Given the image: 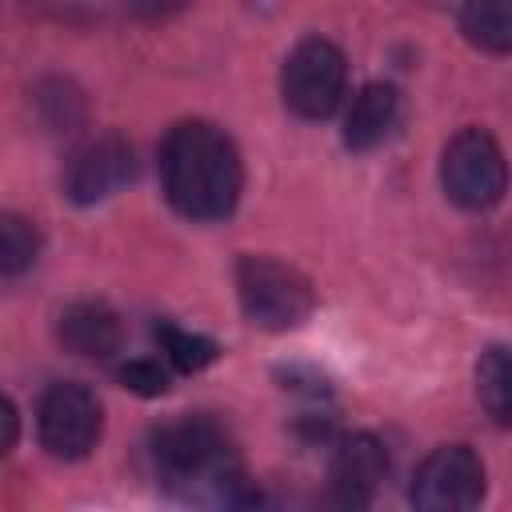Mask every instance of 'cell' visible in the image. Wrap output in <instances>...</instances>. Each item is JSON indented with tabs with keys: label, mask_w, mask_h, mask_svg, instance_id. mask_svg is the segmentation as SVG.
Listing matches in <instances>:
<instances>
[{
	"label": "cell",
	"mask_w": 512,
	"mask_h": 512,
	"mask_svg": "<svg viewBox=\"0 0 512 512\" xmlns=\"http://www.w3.org/2000/svg\"><path fill=\"white\" fill-rule=\"evenodd\" d=\"M160 180L168 204L188 220H224L244 184L232 136L208 120H180L160 148Z\"/></svg>",
	"instance_id": "cell-1"
},
{
	"label": "cell",
	"mask_w": 512,
	"mask_h": 512,
	"mask_svg": "<svg viewBox=\"0 0 512 512\" xmlns=\"http://www.w3.org/2000/svg\"><path fill=\"white\" fill-rule=\"evenodd\" d=\"M152 460H156V476L188 500H212V504L256 500L244 484L232 440L208 416H184L164 424L152 436Z\"/></svg>",
	"instance_id": "cell-2"
},
{
	"label": "cell",
	"mask_w": 512,
	"mask_h": 512,
	"mask_svg": "<svg viewBox=\"0 0 512 512\" xmlns=\"http://www.w3.org/2000/svg\"><path fill=\"white\" fill-rule=\"evenodd\" d=\"M236 296H240L244 316L264 332L300 328L316 308L312 284L296 268H288L272 256H240L236 260Z\"/></svg>",
	"instance_id": "cell-3"
},
{
	"label": "cell",
	"mask_w": 512,
	"mask_h": 512,
	"mask_svg": "<svg viewBox=\"0 0 512 512\" xmlns=\"http://www.w3.org/2000/svg\"><path fill=\"white\" fill-rule=\"evenodd\" d=\"M440 184L456 208L484 212L508 192V160L484 128H464L440 156Z\"/></svg>",
	"instance_id": "cell-4"
},
{
	"label": "cell",
	"mask_w": 512,
	"mask_h": 512,
	"mask_svg": "<svg viewBox=\"0 0 512 512\" xmlns=\"http://www.w3.org/2000/svg\"><path fill=\"white\" fill-rule=\"evenodd\" d=\"M344 84H348V64H344V52L332 44V40H300L288 60H284V72H280V92H284V104L304 116V120H324L336 112L340 96H344Z\"/></svg>",
	"instance_id": "cell-5"
},
{
	"label": "cell",
	"mask_w": 512,
	"mask_h": 512,
	"mask_svg": "<svg viewBox=\"0 0 512 512\" xmlns=\"http://www.w3.org/2000/svg\"><path fill=\"white\" fill-rule=\"evenodd\" d=\"M36 432H40V444L48 456L80 460L100 440V400L76 380H56L40 396Z\"/></svg>",
	"instance_id": "cell-6"
},
{
	"label": "cell",
	"mask_w": 512,
	"mask_h": 512,
	"mask_svg": "<svg viewBox=\"0 0 512 512\" xmlns=\"http://www.w3.org/2000/svg\"><path fill=\"white\" fill-rule=\"evenodd\" d=\"M408 496L424 512L476 508L484 496V464L468 444H444L420 460Z\"/></svg>",
	"instance_id": "cell-7"
},
{
	"label": "cell",
	"mask_w": 512,
	"mask_h": 512,
	"mask_svg": "<svg viewBox=\"0 0 512 512\" xmlns=\"http://www.w3.org/2000/svg\"><path fill=\"white\" fill-rule=\"evenodd\" d=\"M132 180V148L120 136H100L84 144L64 176V192L76 204H100Z\"/></svg>",
	"instance_id": "cell-8"
},
{
	"label": "cell",
	"mask_w": 512,
	"mask_h": 512,
	"mask_svg": "<svg viewBox=\"0 0 512 512\" xmlns=\"http://www.w3.org/2000/svg\"><path fill=\"white\" fill-rule=\"evenodd\" d=\"M388 472V452L372 432H352L336 444L332 460H328V484L332 496L340 504H368L376 496V488L384 484Z\"/></svg>",
	"instance_id": "cell-9"
},
{
	"label": "cell",
	"mask_w": 512,
	"mask_h": 512,
	"mask_svg": "<svg viewBox=\"0 0 512 512\" xmlns=\"http://www.w3.org/2000/svg\"><path fill=\"white\" fill-rule=\"evenodd\" d=\"M56 336L68 352L76 356H88V360H108L120 340H124V328H120V316L100 304V300H76L60 312V324H56Z\"/></svg>",
	"instance_id": "cell-10"
},
{
	"label": "cell",
	"mask_w": 512,
	"mask_h": 512,
	"mask_svg": "<svg viewBox=\"0 0 512 512\" xmlns=\"http://www.w3.org/2000/svg\"><path fill=\"white\" fill-rule=\"evenodd\" d=\"M396 116H400V96L392 84H364L352 104H348V116H344V144L356 148V152H368L376 144L388 140V132L396 128Z\"/></svg>",
	"instance_id": "cell-11"
},
{
	"label": "cell",
	"mask_w": 512,
	"mask_h": 512,
	"mask_svg": "<svg viewBox=\"0 0 512 512\" xmlns=\"http://www.w3.org/2000/svg\"><path fill=\"white\" fill-rule=\"evenodd\" d=\"M460 32L480 52L508 56L512 52V0H464Z\"/></svg>",
	"instance_id": "cell-12"
},
{
	"label": "cell",
	"mask_w": 512,
	"mask_h": 512,
	"mask_svg": "<svg viewBox=\"0 0 512 512\" xmlns=\"http://www.w3.org/2000/svg\"><path fill=\"white\" fill-rule=\"evenodd\" d=\"M476 396L492 424L512 428V348H488L476 364Z\"/></svg>",
	"instance_id": "cell-13"
},
{
	"label": "cell",
	"mask_w": 512,
	"mask_h": 512,
	"mask_svg": "<svg viewBox=\"0 0 512 512\" xmlns=\"http://www.w3.org/2000/svg\"><path fill=\"white\" fill-rule=\"evenodd\" d=\"M156 340H160V352L172 360V368L180 372H200L208 368L216 356H220V344L208 340V336H196V332H184L176 324H160L156 328Z\"/></svg>",
	"instance_id": "cell-14"
},
{
	"label": "cell",
	"mask_w": 512,
	"mask_h": 512,
	"mask_svg": "<svg viewBox=\"0 0 512 512\" xmlns=\"http://www.w3.org/2000/svg\"><path fill=\"white\" fill-rule=\"evenodd\" d=\"M36 252H40L36 228H32L24 216L8 212V216L0 220V268H4V276H20L24 268H32Z\"/></svg>",
	"instance_id": "cell-15"
},
{
	"label": "cell",
	"mask_w": 512,
	"mask_h": 512,
	"mask_svg": "<svg viewBox=\"0 0 512 512\" xmlns=\"http://www.w3.org/2000/svg\"><path fill=\"white\" fill-rule=\"evenodd\" d=\"M116 376H120L124 388H132V392H140V396H160V392H168V372H164L156 360H128Z\"/></svg>",
	"instance_id": "cell-16"
},
{
	"label": "cell",
	"mask_w": 512,
	"mask_h": 512,
	"mask_svg": "<svg viewBox=\"0 0 512 512\" xmlns=\"http://www.w3.org/2000/svg\"><path fill=\"white\" fill-rule=\"evenodd\" d=\"M120 4H124V12L136 16V20H164V16L184 12L192 0H120Z\"/></svg>",
	"instance_id": "cell-17"
},
{
	"label": "cell",
	"mask_w": 512,
	"mask_h": 512,
	"mask_svg": "<svg viewBox=\"0 0 512 512\" xmlns=\"http://www.w3.org/2000/svg\"><path fill=\"white\" fill-rule=\"evenodd\" d=\"M16 444V408L12 400H4V452Z\"/></svg>",
	"instance_id": "cell-18"
}]
</instances>
